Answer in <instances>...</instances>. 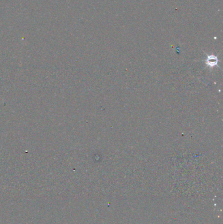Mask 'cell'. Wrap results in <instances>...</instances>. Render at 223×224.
I'll use <instances>...</instances> for the list:
<instances>
[{
  "label": "cell",
  "instance_id": "cell-1",
  "mask_svg": "<svg viewBox=\"0 0 223 224\" xmlns=\"http://www.w3.org/2000/svg\"><path fill=\"white\" fill-rule=\"evenodd\" d=\"M217 62V58L216 57H214V59H213L212 60V56L208 57V59L207 60V63H208V64H209V66H213L215 64H216Z\"/></svg>",
  "mask_w": 223,
  "mask_h": 224
}]
</instances>
